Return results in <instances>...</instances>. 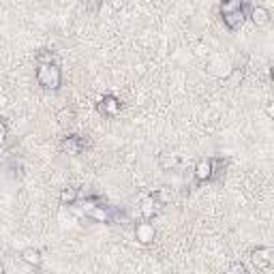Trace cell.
I'll return each mask as SVG.
<instances>
[{"instance_id": "obj_1", "label": "cell", "mask_w": 274, "mask_h": 274, "mask_svg": "<svg viewBox=\"0 0 274 274\" xmlns=\"http://www.w3.org/2000/svg\"><path fill=\"white\" fill-rule=\"evenodd\" d=\"M37 82L43 90H58L62 84V71L58 62L37 64Z\"/></svg>"}, {"instance_id": "obj_13", "label": "cell", "mask_w": 274, "mask_h": 274, "mask_svg": "<svg viewBox=\"0 0 274 274\" xmlns=\"http://www.w3.org/2000/svg\"><path fill=\"white\" fill-rule=\"evenodd\" d=\"M101 7H103V0H86V9L90 13H99Z\"/></svg>"}, {"instance_id": "obj_11", "label": "cell", "mask_w": 274, "mask_h": 274, "mask_svg": "<svg viewBox=\"0 0 274 274\" xmlns=\"http://www.w3.org/2000/svg\"><path fill=\"white\" fill-rule=\"evenodd\" d=\"M60 201L62 206H75L79 201V191L77 189H64L60 193Z\"/></svg>"}, {"instance_id": "obj_4", "label": "cell", "mask_w": 274, "mask_h": 274, "mask_svg": "<svg viewBox=\"0 0 274 274\" xmlns=\"http://www.w3.org/2000/svg\"><path fill=\"white\" fill-rule=\"evenodd\" d=\"M88 148V139L82 135H69L60 142V150L67 154H82Z\"/></svg>"}, {"instance_id": "obj_14", "label": "cell", "mask_w": 274, "mask_h": 274, "mask_svg": "<svg viewBox=\"0 0 274 274\" xmlns=\"http://www.w3.org/2000/svg\"><path fill=\"white\" fill-rule=\"evenodd\" d=\"M73 118H75V114H73V110H69V107L58 114V120H60L62 125H64V122H73Z\"/></svg>"}, {"instance_id": "obj_3", "label": "cell", "mask_w": 274, "mask_h": 274, "mask_svg": "<svg viewBox=\"0 0 274 274\" xmlns=\"http://www.w3.org/2000/svg\"><path fill=\"white\" fill-rule=\"evenodd\" d=\"M272 249L270 246H257V249L251 253V261L257 270H272L274 266V257H272Z\"/></svg>"}, {"instance_id": "obj_16", "label": "cell", "mask_w": 274, "mask_h": 274, "mask_svg": "<svg viewBox=\"0 0 274 274\" xmlns=\"http://www.w3.org/2000/svg\"><path fill=\"white\" fill-rule=\"evenodd\" d=\"M229 272H246V268L242 264H234L232 268H229Z\"/></svg>"}, {"instance_id": "obj_9", "label": "cell", "mask_w": 274, "mask_h": 274, "mask_svg": "<svg viewBox=\"0 0 274 274\" xmlns=\"http://www.w3.org/2000/svg\"><path fill=\"white\" fill-rule=\"evenodd\" d=\"M159 203L152 200V195H148L146 200L142 201V208H139V210H142V214H144V219H152L154 214H157V210H159Z\"/></svg>"}, {"instance_id": "obj_8", "label": "cell", "mask_w": 274, "mask_h": 274, "mask_svg": "<svg viewBox=\"0 0 274 274\" xmlns=\"http://www.w3.org/2000/svg\"><path fill=\"white\" fill-rule=\"evenodd\" d=\"M249 18L253 19V24H255V26H266L268 21H270V11H268L266 7H259V4H257V7L251 9Z\"/></svg>"}, {"instance_id": "obj_5", "label": "cell", "mask_w": 274, "mask_h": 274, "mask_svg": "<svg viewBox=\"0 0 274 274\" xmlns=\"http://www.w3.org/2000/svg\"><path fill=\"white\" fill-rule=\"evenodd\" d=\"M135 238L139 244H152L154 238H157V229H154V225L150 223V219H144L142 223H137L135 227Z\"/></svg>"}, {"instance_id": "obj_12", "label": "cell", "mask_w": 274, "mask_h": 274, "mask_svg": "<svg viewBox=\"0 0 274 274\" xmlns=\"http://www.w3.org/2000/svg\"><path fill=\"white\" fill-rule=\"evenodd\" d=\"M45 62H58V60H56V54L50 52V50L37 52V64H45Z\"/></svg>"}, {"instance_id": "obj_6", "label": "cell", "mask_w": 274, "mask_h": 274, "mask_svg": "<svg viewBox=\"0 0 274 274\" xmlns=\"http://www.w3.org/2000/svg\"><path fill=\"white\" fill-rule=\"evenodd\" d=\"M120 110H122V103H120V99L114 94H105L103 99L99 101V111L103 116H110V118H114L120 114Z\"/></svg>"}, {"instance_id": "obj_15", "label": "cell", "mask_w": 274, "mask_h": 274, "mask_svg": "<svg viewBox=\"0 0 274 274\" xmlns=\"http://www.w3.org/2000/svg\"><path fill=\"white\" fill-rule=\"evenodd\" d=\"M4 139H7V125L0 120V144H2Z\"/></svg>"}, {"instance_id": "obj_7", "label": "cell", "mask_w": 274, "mask_h": 274, "mask_svg": "<svg viewBox=\"0 0 274 274\" xmlns=\"http://www.w3.org/2000/svg\"><path fill=\"white\" fill-rule=\"evenodd\" d=\"M195 180L210 182L212 180V159H200L195 165Z\"/></svg>"}, {"instance_id": "obj_2", "label": "cell", "mask_w": 274, "mask_h": 274, "mask_svg": "<svg viewBox=\"0 0 274 274\" xmlns=\"http://www.w3.org/2000/svg\"><path fill=\"white\" fill-rule=\"evenodd\" d=\"M251 4L244 0V4L242 7H238V9H232V11H225V13H221V18H223V24L227 26L229 30H238L240 26L244 24V19L249 18V13H251Z\"/></svg>"}, {"instance_id": "obj_10", "label": "cell", "mask_w": 274, "mask_h": 274, "mask_svg": "<svg viewBox=\"0 0 274 274\" xmlns=\"http://www.w3.org/2000/svg\"><path fill=\"white\" fill-rule=\"evenodd\" d=\"M21 259H24L28 266L39 268V266H41V261H43V257H41V253H39L37 249H26L24 253H21Z\"/></svg>"}]
</instances>
